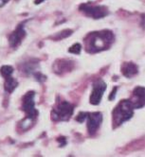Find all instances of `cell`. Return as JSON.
Segmentation results:
<instances>
[{"instance_id":"1","label":"cell","mask_w":145,"mask_h":157,"mask_svg":"<svg viewBox=\"0 0 145 157\" xmlns=\"http://www.w3.org/2000/svg\"><path fill=\"white\" fill-rule=\"evenodd\" d=\"M114 34L110 30L91 32L84 39L85 48L89 53H98L108 49L114 42Z\"/></svg>"},{"instance_id":"2","label":"cell","mask_w":145,"mask_h":157,"mask_svg":"<svg viewBox=\"0 0 145 157\" xmlns=\"http://www.w3.org/2000/svg\"><path fill=\"white\" fill-rule=\"evenodd\" d=\"M134 115V107L129 99H123L116 106L113 111V123L115 126H120L129 120Z\"/></svg>"},{"instance_id":"3","label":"cell","mask_w":145,"mask_h":157,"mask_svg":"<svg viewBox=\"0 0 145 157\" xmlns=\"http://www.w3.org/2000/svg\"><path fill=\"white\" fill-rule=\"evenodd\" d=\"M74 108L69 101H61L57 104L51 113L52 119L55 121H65L69 120L73 115Z\"/></svg>"},{"instance_id":"4","label":"cell","mask_w":145,"mask_h":157,"mask_svg":"<svg viewBox=\"0 0 145 157\" xmlns=\"http://www.w3.org/2000/svg\"><path fill=\"white\" fill-rule=\"evenodd\" d=\"M82 12L93 19H101L108 14V10L104 6H92L90 4H83L80 6Z\"/></svg>"},{"instance_id":"5","label":"cell","mask_w":145,"mask_h":157,"mask_svg":"<svg viewBox=\"0 0 145 157\" xmlns=\"http://www.w3.org/2000/svg\"><path fill=\"white\" fill-rule=\"evenodd\" d=\"M34 98H35L34 92L33 91L28 92L23 97V99H22V109L27 113V116L32 117H37L38 112L35 109Z\"/></svg>"},{"instance_id":"6","label":"cell","mask_w":145,"mask_h":157,"mask_svg":"<svg viewBox=\"0 0 145 157\" xmlns=\"http://www.w3.org/2000/svg\"><path fill=\"white\" fill-rule=\"evenodd\" d=\"M105 90H106V83L102 80L97 81L93 84V90L90 96V103L92 105L100 104Z\"/></svg>"},{"instance_id":"7","label":"cell","mask_w":145,"mask_h":157,"mask_svg":"<svg viewBox=\"0 0 145 157\" xmlns=\"http://www.w3.org/2000/svg\"><path fill=\"white\" fill-rule=\"evenodd\" d=\"M87 119V131L88 133L90 136H93L97 132V131L99 130L100 126H101L102 122H103V115L99 112H96V113H90L87 114L86 117Z\"/></svg>"},{"instance_id":"8","label":"cell","mask_w":145,"mask_h":157,"mask_svg":"<svg viewBox=\"0 0 145 157\" xmlns=\"http://www.w3.org/2000/svg\"><path fill=\"white\" fill-rule=\"evenodd\" d=\"M25 36H26V31L24 29L23 25H19L18 28L9 37L10 46L12 48H17L21 44L22 40L25 38Z\"/></svg>"},{"instance_id":"9","label":"cell","mask_w":145,"mask_h":157,"mask_svg":"<svg viewBox=\"0 0 145 157\" xmlns=\"http://www.w3.org/2000/svg\"><path fill=\"white\" fill-rule=\"evenodd\" d=\"M73 65H74V63L72 61L61 59L54 63L53 71L59 75L64 74L65 72H70L73 69Z\"/></svg>"},{"instance_id":"10","label":"cell","mask_w":145,"mask_h":157,"mask_svg":"<svg viewBox=\"0 0 145 157\" xmlns=\"http://www.w3.org/2000/svg\"><path fill=\"white\" fill-rule=\"evenodd\" d=\"M144 90L145 89L143 86H138L134 89V99L131 100L134 109H139L144 106Z\"/></svg>"},{"instance_id":"11","label":"cell","mask_w":145,"mask_h":157,"mask_svg":"<svg viewBox=\"0 0 145 157\" xmlns=\"http://www.w3.org/2000/svg\"><path fill=\"white\" fill-rule=\"evenodd\" d=\"M120 70H121L122 75L124 77L131 78L139 73V67L136 63H134L132 62H128V63H122Z\"/></svg>"},{"instance_id":"12","label":"cell","mask_w":145,"mask_h":157,"mask_svg":"<svg viewBox=\"0 0 145 157\" xmlns=\"http://www.w3.org/2000/svg\"><path fill=\"white\" fill-rule=\"evenodd\" d=\"M18 82L15 78H14L12 76L5 78V83H4V88L8 93H13L15 88L17 87Z\"/></svg>"},{"instance_id":"13","label":"cell","mask_w":145,"mask_h":157,"mask_svg":"<svg viewBox=\"0 0 145 157\" xmlns=\"http://www.w3.org/2000/svg\"><path fill=\"white\" fill-rule=\"evenodd\" d=\"M35 120H36V117H32L27 116L23 120L21 121V123H20V127H21V129L23 130V131H28V130H29V129L33 126V124H34Z\"/></svg>"},{"instance_id":"14","label":"cell","mask_w":145,"mask_h":157,"mask_svg":"<svg viewBox=\"0 0 145 157\" xmlns=\"http://www.w3.org/2000/svg\"><path fill=\"white\" fill-rule=\"evenodd\" d=\"M14 73V67L12 65H3L1 66V68H0V74H1L4 78H8V77H10Z\"/></svg>"},{"instance_id":"15","label":"cell","mask_w":145,"mask_h":157,"mask_svg":"<svg viewBox=\"0 0 145 157\" xmlns=\"http://www.w3.org/2000/svg\"><path fill=\"white\" fill-rule=\"evenodd\" d=\"M73 33V31L71 30V29H65V30H63V31H61V32H59L58 34H56L55 36H53L52 38L54 39V40H62V39H65V38H66V37H69V36H70L71 34Z\"/></svg>"},{"instance_id":"16","label":"cell","mask_w":145,"mask_h":157,"mask_svg":"<svg viewBox=\"0 0 145 157\" xmlns=\"http://www.w3.org/2000/svg\"><path fill=\"white\" fill-rule=\"evenodd\" d=\"M81 50H82V46L79 44V43H76L74 44L72 47H70V48L69 49V53H72V54H80L81 53Z\"/></svg>"},{"instance_id":"17","label":"cell","mask_w":145,"mask_h":157,"mask_svg":"<svg viewBox=\"0 0 145 157\" xmlns=\"http://www.w3.org/2000/svg\"><path fill=\"white\" fill-rule=\"evenodd\" d=\"M87 114H88V113H84V112H82V113H80L79 115H78V117H76V120H77L78 122H84V119H86Z\"/></svg>"},{"instance_id":"18","label":"cell","mask_w":145,"mask_h":157,"mask_svg":"<svg viewBox=\"0 0 145 157\" xmlns=\"http://www.w3.org/2000/svg\"><path fill=\"white\" fill-rule=\"evenodd\" d=\"M117 90H118V87H114V89H113V92L111 93V94H110V96H109V99H110V100H113V99L115 98Z\"/></svg>"},{"instance_id":"19","label":"cell","mask_w":145,"mask_h":157,"mask_svg":"<svg viewBox=\"0 0 145 157\" xmlns=\"http://www.w3.org/2000/svg\"><path fill=\"white\" fill-rule=\"evenodd\" d=\"M58 141H59V142H62L61 147H63L64 145H65V144H66V140H65V137H60V138H58Z\"/></svg>"},{"instance_id":"20","label":"cell","mask_w":145,"mask_h":157,"mask_svg":"<svg viewBox=\"0 0 145 157\" xmlns=\"http://www.w3.org/2000/svg\"><path fill=\"white\" fill-rule=\"evenodd\" d=\"M9 2V0H0V8L3 7L4 5H6Z\"/></svg>"},{"instance_id":"21","label":"cell","mask_w":145,"mask_h":157,"mask_svg":"<svg viewBox=\"0 0 145 157\" xmlns=\"http://www.w3.org/2000/svg\"><path fill=\"white\" fill-rule=\"evenodd\" d=\"M43 1H45V0H35L34 3H35V4H40V3H42Z\"/></svg>"}]
</instances>
